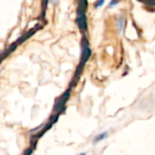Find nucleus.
I'll return each instance as SVG.
<instances>
[{
	"instance_id": "nucleus-2",
	"label": "nucleus",
	"mask_w": 155,
	"mask_h": 155,
	"mask_svg": "<svg viewBox=\"0 0 155 155\" xmlns=\"http://www.w3.org/2000/svg\"><path fill=\"white\" fill-rule=\"evenodd\" d=\"M107 136H108V132H107V131H104V132L100 133L99 135H97V136L94 138V143H98V142H100V141L105 140V139L107 138Z\"/></svg>"
},
{
	"instance_id": "nucleus-1",
	"label": "nucleus",
	"mask_w": 155,
	"mask_h": 155,
	"mask_svg": "<svg viewBox=\"0 0 155 155\" xmlns=\"http://www.w3.org/2000/svg\"><path fill=\"white\" fill-rule=\"evenodd\" d=\"M69 93H70V89L68 90V91H66L56 102L55 107H54V110L55 111H61L64 110L65 108V104L68 101V99L69 98Z\"/></svg>"
},
{
	"instance_id": "nucleus-3",
	"label": "nucleus",
	"mask_w": 155,
	"mask_h": 155,
	"mask_svg": "<svg viewBox=\"0 0 155 155\" xmlns=\"http://www.w3.org/2000/svg\"><path fill=\"white\" fill-rule=\"evenodd\" d=\"M103 3H104V0H99L98 3L96 4V8H100Z\"/></svg>"
},
{
	"instance_id": "nucleus-4",
	"label": "nucleus",
	"mask_w": 155,
	"mask_h": 155,
	"mask_svg": "<svg viewBox=\"0 0 155 155\" xmlns=\"http://www.w3.org/2000/svg\"><path fill=\"white\" fill-rule=\"evenodd\" d=\"M79 155H86V153H81V154H79Z\"/></svg>"
}]
</instances>
